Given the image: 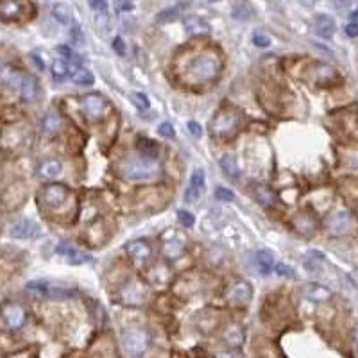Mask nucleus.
I'll use <instances>...</instances> for the list:
<instances>
[{
  "mask_svg": "<svg viewBox=\"0 0 358 358\" xmlns=\"http://www.w3.org/2000/svg\"><path fill=\"white\" fill-rule=\"evenodd\" d=\"M204 181H206L204 171L197 167L194 172H192V176H190V183H188L186 192H184V201L190 202V204L197 202L199 199L202 197V194H204V188H206Z\"/></svg>",
  "mask_w": 358,
  "mask_h": 358,
  "instance_id": "9",
  "label": "nucleus"
},
{
  "mask_svg": "<svg viewBox=\"0 0 358 358\" xmlns=\"http://www.w3.org/2000/svg\"><path fill=\"white\" fill-rule=\"evenodd\" d=\"M133 102H135V106L138 108V110H149V106H151V102H149V97L145 95V93H142V92H135L133 93Z\"/></svg>",
  "mask_w": 358,
  "mask_h": 358,
  "instance_id": "34",
  "label": "nucleus"
},
{
  "mask_svg": "<svg viewBox=\"0 0 358 358\" xmlns=\"http://www.w3.org/2000/svg\"><path fill=\"white\" fill-rule=\"evenodd\" d=\"M115 7H117L118 13H128V11L135 9L131 0H115Z\"/></svg>",
  "mask_w": 358,
  "mask_h": 358,
  "instance_id": "40",
  "label": "nucleus"
},
{
  "mask_svg": "<svg viewBox=\"0 0 358 358\" xmlns=\"http://www.w3.org/2000/svg\"><path fill=\"white\" fill-rule=\"evenodd\" d=\"M22 13L20 0H0V18L2 20H16Z\"/></svg>",
  "mask_w": 358,
  "mask_h": 358,
  "instance_id": "16",
  "label": "nucleus"
},
{
  "mask_svg": "<svg viewBox=\"0 0 358 358\" xmlns=\"http://www.w3.org/2000/svg\"><path fill=\"white\" fill-rule=\"evenodd\" d=\"M326 227L331 235H346L351 231L353 227V217L349 212L342 209V212H335L333 215L328 217Z\"/></svg>",
  "mask_w": 358,
  "mask_h": 358,
  "instance_id": "10",
  "label": "nucleus"
},
{
  "mask_svg": "<svg viewBox=\"0 0 358 358\" xmlns=\"http://www.w3.org/2000/svg\"><path fill=\"white\" fill-rule=\"evenodd\" d=\"M2 319L11 330H20L27 321V312L18 303H6L2 306Z\"/></svg>",
  "mask_w": 358,
  "mask_h": 358,
  "instance_id": "8",
  "label": "nucleus"
},
{
  "mask_svg": "<svg viewBox=\"0 0 358 358\" xmlns=\"http://www.w3.org/2000/svg\"><path fill=\"white\" fill-rule=\"evenodd\" d=\"M220 167H222L224 174L231 179H237L240 176V169H238V163H237V158L233 154H226V156L220 158Z\"/></svg>",
  "mask_w": 358,
  "mask_h": 358,
  "instance_id": "22",
  "label": "nucleus"
},
{
  "mask_svg": "<svg viewBox=\"0 0 358 358\" xmlns=\"http://www.w3.org/2000/svg\"><path fill=\"white\" fill-rule=\"evenodd\" d=\"M346 34H348L349 38H356L358 36V22H349V24L346 25Z\"/></svg>",
  "mask_w": 358,
  "mask_h": 358,
  "instance_id": "45",
  "label": "nucleus"
},
{
  "mask_svg": "<svg viewBox=\"0 0 358 358\" xmlns=\"http://www.w3.org/2000/svg\"><path fill=\"white\" fill-rule=\"evenodd\" d=\"M57 52H59L61 56L65 57V59H68V61H77V63H79V57L75 56L74 52H72L70 47H67V45H59V47H57Z\"/></svg>",
  "mask_w": 358,
  "mask_h": 358,
  "instance_id": "39",
  "label": "nucleus"
},
{
  "mask_svg": "<svg viewBox=\"0 0 358 358\" xmlns=\"http://www.w3.org/2000/svg\"><path fill=\"white\" fill-rule=\"evenodd\" d=\"M252 43L256 47H260V49H267L270 45V38L267 34H263V32H255L252 34Z\"/></svg>",
  "mask_w": 358,
  "mask_h": 358,
  "instance_id": "36",
  "label": "nucleus"
},
{
  "mask_svg": "<svg viewBox=\"0 0 358 358\" xmlns=\"http://www.w3.org/2000/svg\"><path fill=\"white\" fill-rule=\"evenodd\" d=\"M136 147H138V151L143 154L145 158H153V160H156L158 153H160V147H158L156 142H153V140L149 138H138V142H136Z\"/></svg>",
  "mask_w": 358,
  "mask_h": 358,
  "instance_id": "24",
  "label": "nucleus"
},
{
  "mask_svg": "<svg viewBox=\"0 0 358 358\" xmlns=\"http://www.w3.org/2000/svg\"><path fill=\"white\" fill-rule=\"evenodd\" d=\"M255 262H256L258 270L263 274V276L270 274V270L274 269V258H272V255H270L269 251H258V252H256Z\"/></svg>",
  "mask_w": 358,
  "mask_h": 358,
  "instance_id": "21",
  "label": "nucleus"
},
{
  "mask_svg": "<svg viewBox=\"0 0 358 358\" xmlns=\"http://www.w3.org/2000/svg\"><path fill=\"white\" fill-rule=\"evenodd\" d=\"M215 197L219 199V201H233V199H235V194L229 190V188L217 186V188H215Z\"/></svg>",
  "mask_w": 358,
  "mask_h": 358,
  "instance_id": "37",
  "label": "nucleus"
},
{
  "mask_svg": "<svg viewBox=\"0 0 358 358\" xmlns=\"http://www.w3.org/2000/svg\"><path fill=\"white\" fill-rule=\"evenodd\" d=\"M220 72V59L213 54H199L190 61L186 68V77L192 82H206L212 81Z\"/></svg>",
  "mask_w": 358,
  "mask_h": 358,
  "instance_id": "1",
  "label": "nucleus"
},
{
  "mask_svg": "<svg viewBox=\"0 0 358 358\" xmlns=\"http://www.w3.org/2000/svg\"><path fill=\"white\" fill-rule=\"evenodd\" d=\"M81 110L88 120H97L104 115L106 111V100L100 97L99 93H92V95H85L81 99Z\"/></svg>",
  "mask_w": 358,
  "mask_h": 358,
  "instance_id": "6",
  "label": "nucleus"
},
{
  "mask_svg": "<svg viewBox=\"0 0 358 358\" xmlns=\"http://www.w3.org/2000/svg\"><path fill=\"white\" fill-rule=\"evenodd\" d=\"M178 219H179V224L186 227H192L195 224V217L192 215L188 209H178Z\"/></svg>",
  "mask_w": 358,
  "mask_h": 358,
  "instance_id": "35",
  "label": "nucleus"
},
{
  "mask_svg": "<svg viewBox=\"0 0 358 358\" xmlns=\"http://www.w3.org/2000/svg\"><path fill=\"white\" fill-rule=\"evenodd\" d=\"M186 249V237H184L183 231L179 229H167L161 235V251H163L165 258L176 260Z\"/></svg>",
  "mask_w": 358,
  "mask_h": 358,
  "instance_id": "4",
  "label": "nucleus"
},
{
  "mask_svg": "<svg viewBox=\"0 0 358 358\" xmlns=\"http://www.w3.org/2000/svg\"><path fill=\"white\" fill-rule=\"evenodd\" d=\"M353 342H355V353L358 356V326L355 328V335H353Z\"/></svg>",
  "mask_w": 358,
  "mask_h": 358,
  "instance_id": "47",
  "label": "nucleus"
},
{
  "mask_svg": "<svg viewBox=\"0 0 358 358\" xmlns=\"http://www.w3.org/2000/svg\"><path fill=\"white\" fill-rule=\"evenodd\" d=\"M27 290L32 292L36 298H49L50 296V290H49V285L45 281H31L27 285Z\"/></svg>",
  "mask_w": 358,
  "mask_h": 358,
  "instance_id": "29",
  "label": "nucleus"
},
{
  "mask_svg": "<svg viewBox=\"0 0 358 358\" xmlns=\"http://www.w3.org/2000/svg\"><path fill=\"white\" fill-rule=\"evenodd\" d=\"M39 174L43 176V178L47 179H54L57 178V176L63 172V163H61L59 160H54V158H50V160H45L39 163Z\"/></svg>",
  "mask_w": 358,
  "mask_h": 358,
  "instance_id": "19",
  "label": "nucleus"
},
{
  "mask_svg": "<svg viewBox=\"0 0 358 358\" xmlns=\"http://www.w3.org/2000/svg\"><path fill=\"white\" fill-rule=\"evenodd\" d=\"M113 50L120 54V56H124V54H125V43H124V39H122L120 36H117V38L113 39Z\"/></svg>",
  "mask_w": 358,
  "mask_h": 358,
  "instance_id": "42",
  "label": "nucleus"
},
{
  "mask_svg": "<svg viewBox=\"0 0 358 358\" xmlns=\"http://www.w3.org/2000/svg\"><path fill=\"white\" fill-rule=\"evenodd\" d=\"M215 358H242L240 353L237 351H224V353H219Z\"/></svg>",
  "mask_w": 358,
  "mask_h": 358,
  "instance_id": "46",
  "label": "nucleus"
},
{
  "mask_svg": "<svg viewBox=\"0 0 358 358\" xmlns=\"http://www.w3.org/2000/svg\"><path fill=\"white\" fill-rule=\"evenodd\" d=\"M59 124H61V120H59V117H57L56 113H47L45 115V118H43V129H45L47 133H54L57 128H59Z\"/></svg>",
  "mask_w": 358,
  "mask_h": 358,
  "instance_id": "32",
  "label": "nucleus"
},
{
  "mask_svg": "<svg viewBox=\"0 0 358 358\" xmlns=\"http://www.w3.org/2000/svg\"><path fill=\"white\" fill-rule=\"evenodd\" d=\"M184 31L192 36H201V34H208L209 32V25L202 20L201 16H188L184 20Z\"/></svg>",
  "mask_w": 358,
  "mask_h": 358,
  "instance_id": "17",
  "label": "nucleus"
},
{
  "mask_svg": "<svg viewBox=\"0 0 358 358\" xmlns=\"http://www.w3.org/2000/svg\"><path fill=\"white\" fill-rule=\"evenodd\" d=\"M67 258H68V262L75 263V265H79V263L92 262V256L86 255V252H82V251H79V249H75V247H72V251L67 255Z\"/></svg>",
  "mask_w": 358,
  "mask_h": 358,
  "instance_id": "31",
  "label": "nucleus"
},
{
  "mask_svg": "<svg viewBox=\"0 0 358 358\" xmlns=\"http://www.w3.org/2000/svg\"><path fill=\"white\" fill-rule=\"evenodd\" d=\"M251 298H252V288L245 281H237L227 290V299L233 305H247L251 301Z\"/></svg>",
  "mask_w": 358,
  "mask_h": 358,
  "instance_id": "11",
  "label": "nucleus"
},
{
  "mask_svg": "<svg viewBox=\"0 0 358 358\" xmlns=\"http://www.w3.org/2000/svg\"><path fill=\"white\" fill-rule=\"evenodd\" d=\"M181 7L183 6H178V7H169V9H165L163 13H160L158 14V22H172V20H176V18L179 16V13H181Z\"/></svg>",
  "mask_w": 358,
  "mask_h": 358,
  "instance_id": "33",
  "label": "nucleus"
},
{
  "mask_svg": "<svg viewBox=\"0 0 358 358\" xmlns=\"http://www.w3.org/2000/svg\"><path fill=\"white\" fill-rule=\"evenodd\" d=\"M305 298L310 299V301H315V303H323V301H328V299L331 298V292L328 290L326 287H323V285H306L305 287Z\"/></svg>",
  "mask_w": 358,
  "mask_h": 358,
  "instance_id": "18",
  "label": "nucleus"
},
{
  "mask_svg": "<svg viewBox=\"0 0 358 358\" xmlns=\"http://www.w3.org/2000/svg\"><path fill=\"white\" fill-rule=\"evenodd\" d=\"M11 237L13 238H20V240H25V238H32V237H38L39 235V227L34 220H29V219H20L18 222L13 224L11 227Z\"/></svg>",
  "mask_w": 358,
  "mask_h": 358,
  "instance_id": "12",
  "label": "nucleus"
},
{
  "mask_svg": "<svg viewBox=\"0 0 358 358\" xmlns=\"http://www.w3.org/2000/svg\"><path fill=\"white\" fill-rule=\"evenodd\" d=\"M50 72H52V77L56 79V81H65V79L70 75L67 61H54L52 67H50Z\"/></svg>",
  "mask_w": 358,
  "mask_h": 358,
  "instance_id": "27",
  "label": "nucleus"
},
{
  "mask_svg": "<svg viewBox=\"0 0 358 358\" xmlns=\"http://www.w3.org/2000/svg\"><path fill=\"white\" fill-rule=\"evenodd\" d=\"M188 131H190L192 135L195 136V138H199V136L202 135V128H201V125H199L195 120H190V122H188Z\"/></svg>",
  "mask_w": 358,
  "mask_h": 358,
  "instance_id": "44",
  "label": "nucleus"
},
{
  "mask_svg": "<svg viewBox=\"0 0 358 358\" xmlns=\"http://www.w3.org/2000/svg\"><path fill=\"white\" fill-rule=\"evenodd\" d=\"M120 172L124 178L135 181L153 179L160 174V163L153 158H128L120 163Z\"/></svg>",
  "mask_w": 358,
  "mask_h": 358,
  "instance_id": "2",
  "label": "nucleus"
},
{
  "mask_svg": "<svg viewBox=\"0 0 358 358\" xmlns=\"http://www.w3.org/2000/svg\"><path fill=\"white\" fill-rule=\"evenodd\" d=\"M122 344H124L125 351L131 355H142L149 346V335L140 328H133L122 335Z\"/></svg>",
  "mask_w": 358,
  "mask_h": 358,
  "instance_id": "5",
  "label": "nucleus"
},
{
  "mask_svg": "<svg viewBox=\"0 0 358 358\" xmlns=\"http://www.w3.org/2000/svg\"><path fill=\"white\" fill-rule=\"evenodd\" d=\"M90 7L99 11V13H104L108 9V2L106 0H90Z\"/></svg>",
  "mask_w": 358,
  "mask_h": 358,
  "instance_id": "43",
  "label": "nucleus"
},
{
  "mask_svg": "<svg viewBox=\"0 0 358 358\" xmlns=\"http://www.w3.org/2000/svg\"><path fill=\"white\" fill-rule=\"evenodd\" d=\"M313 29H315L317 36H321L324 39H330L335 34V20L330 14H319V16H315Z\"/></svg>",
  "mask_w": 358,
  "mask_h": 358,
  "instance_id": "14",
  "label": "nucleus"
},
{
  "mask_svg": "<svg viewBox=\"0 0 358 358\" xmlns=\"http://www.w3.org/2000/svg\"><path fill=\"white\" fill-rule=\"evenodd\" d=\"M22 79H24V75L11 70V68H6V70H2V74H0V82L11 86V88H20Z\"/></svg>",
  "mask_w": 358,
  "mask_h": 358,
  "instance_id": "25",
  "label": "nucleus"
},
{
  "mask_svg": "<svg viewBox=\"0 0 358 358\" xmlns=\"http://www.w3.org/2000/svg\"><path fill=\"white\" fill-rule=\"evenodd\" d=\"M68 195H70V192H68V188L65 186V184H47L45 188L41 190V199L43 202H45L49 208L56 209L59 208L61 204H65L68 199Z\"/></svg>",
  "mask_w": 358,
  "mask_h": 358,
  "instance_id": "7",
  "label": "nucleus"
},
{
  "mask_svg": "<svg viewBox=\"0 0 358 358\" xmlns=\"http://www.w3.org/2000/svg\"><path fill=\"white\" fill-rule=\"evenodd\" d=\"M244 328L238 326V324H231V326H227V330L224 331V342L229 346H233V348H238V346L244 344Z\"/></svg>",
  "mask_w": 358,
  "mask_h": 358,
  "instance_id": "20",
  "label": "nucleus"
},
{
  "mask_svg": "<svg viewBox=\"0 0 358 358\" xmlns=\"http://www.w3.org/2000/svg\"><path fill=\"white\" fill-rule=\"evenodd\" d=\"M52 14H54V18H56L59 24H63V25H68L70 24V9H68L65 4H56L54 6V9H52Z\"/></svg>",
  "mask_w": 358,
  "mask_h": 358,
  "instance_id": "28",
  "label": "nucleus"
},
{
  "mask_svg": "<svg viewBox=\"0 0 358 358\" xmlns=\"http://www.w3.org/2000/svg\"><path fill=\"white\" fill-rule=\"evenodd\" d=\"M72 81L77 82V85L88 86V85H93L95 77H93L92 72L86 70V68H75V70L72 72Z\"/></svg>",
  "mask_w": 358,
  "mask_h": 358,
  "instance_id": "26",
  "label": "nucleus"
},
{
  "mask_svg": "<svg viewBox=\"0 0 358 358\" xmlns=\"http://www.w3.org/2000/svg\"><path fill=\"white\" fill-rule=\"evenodd\" d=\"M125 251L133 258V262L142 265L143 262L151 258V245L145 240H133L125 244Z\"/></svg>",
  "mask_w": 358,
  "mask_h": 358,
  "instance_id": "13",
  "label": "nucleus"
},
{
  "mask_svg": "<svg viewBox=\"0 0 358 358\" xmlns=\"http://www.w3.org/2000/svg\"><path fill=\"white\" fill-rule=\"evenodd\" d=\"M240 125H242L240 115L233 110H226L220 111L213 118L212 125H209V131H212L213 136H219V138H229V136H233L240 129Z\"/></svg>",
  "mask_w": 358,
  "mask_h": 358,
  "instance_id": "3",
  "label": "nucleus"
},
{
  "mask_svg": "<svg viewBox=\"0 0 358 358\" xmlns=\"http://www.w3.org/2000/svg\"><path fill=\"white\" fill-rule=\"evenodd\" d=\"M251 192H252V197H255V201L258 202V204L265 206V208H270V206L274 204V194L269 188L258 184V186H255Z\"/></svg>",
  "mask_w": 358,
  "mask_h": 358,
  "instance_id": "23",
  "label": "nucleus"
},
{
  "mask_svg": "<svg viewBox=\"0 0 358 358\" xmlns=\"http://www.w3.org/2000/svg\"><path fill=\"white\" fill-rule=\"evenodd\" d=\"M158 133H160L161 136H165V138H172V136L176 135V131H174V128H172L171 122H163V124H160Z\"/></svg>",
  "mask_w": 358,
  "mask_h": 358,
  "instance_id": "38",
  "label": "nucleus"
},
{
  "mask_svg": "<svg viewBox=\"0 0 358 358\" xmlns=\"http://www.w3.org/2000/svg\"><path fill=\"white\" fill-rule=\"evenodd\" d=\"M274 269H276V272L281 274V276H288V278L294 276V270H292L288 265H285V263H276V265H274Z\"/></svg>",
  "mask_w": 358,
  "mask_h": 358,
  "instance_id": "41",
  "label": "nucleus"
},
{
  "mask_svg": "<svg viewBox=\"0 0 358 358\" xmlns=\"http://www.w3.org/2000/svg\"><path fill=\"white\" fill-rule=\"evenodd\" d=\"M20 93H22V99L27 100V102H32V100H36V99H38V95H39L38 81H36L34 77L24 75V79H22V85H20Z\"/></svg>",
  "mask_w": 358,
  "mask_h": 358,
  "instance_id": "15",
  "label": "nucleus"
},
{
  "mask_svg": "<svg viewBox=\"0 0 358 358\" xmlns=\"http://www.w3.org/2000/svg\"><path fill=\"white\" fill-rule=\"evenodd\" d=\"M301 2H305L306 6H312V2H313V0H301Z\"/></svg>",
  "mask_w": 358,
  "mask_h": 358,
  "instance_id": "48",
  "label": "nucleus"
},
{
  "mask_svg": "<svg viewBox=\"0 0 358 358\" xmlns=\"http://www.w3.org/2000/svg\"><path fill=\"white\" fill-rule=\"evenodd\" d=\"M252 14V9H251V6L249 4H245V2H238V4H235V7H233V16L237 18V20H247L249 16Z\"/></svg>",
  "mask_w": 358,
  "mask_h": 358,
  "instance_id": "30",
  "label": "nucleus"
},
{
  "mask_svg": "<svg viewBox=\"0 0 358 358\" xmlns=\"http://www.w3.org/2000/svg\"><path fill=\"white\" fill-rule=\"evenodd\" d=\"M353 18H358V9H356V11H353Z\"/></svg>",
  "mask_w": 358,
  "mask_h": 358,
  "instance_id": "49",
  "label": "nucleus"
}]
</instances>
